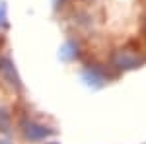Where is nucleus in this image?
<instances>
[{"label":"nucleus","mask_w":146,"mask_h":144,"mask_svg":"<svg viewBox=\"0 0 146 144\" xmlns=\"http://www.w3.org/2000/svg\"><path fill=\"white\" fill-rule=\"evenodd\" d=\"M0 144H4V142H0Z\"/></svg>","instance_id":"nucleus-2"},{"label":"nucleus","mask_w":146,"mask_h":144,"mask_svg":"<svg viewBox=\"0 0 146 144\" xmlns=\"http://www.w3.org/2000/svg\"><path fill=\"white\" fill-rule=\"evenodd\" d=\"M23 134L29 140H45L47 136L53 134V131L47 129L45 125H39V123H33V121H25L23 123Z\"/></svg>","instance_id":"nucleus-1"}]
</instances>
